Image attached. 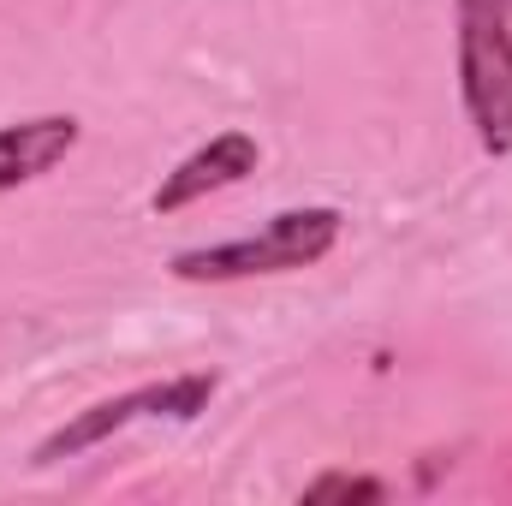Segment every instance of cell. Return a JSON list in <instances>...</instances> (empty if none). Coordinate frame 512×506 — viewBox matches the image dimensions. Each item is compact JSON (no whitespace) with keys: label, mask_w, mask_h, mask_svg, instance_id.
I'll return each instance as SVG.
<instances>
[{"label":"cell","mask_w":512,"mask_h":506,"mask_svg":"<svg viewBox=\"0 0 512 506\" xmlns=\"http://www.w3.org/2000/svg\"><path fill=\"white\" fill-rule=\"evenodd\" d=\"M340 233H346V215L334 203H304V209L268 215L245 239L179 251L167 262V274L185 286H233V280H262V274H298V268H316L334 251Z\"/></svg>","instance_id":"1"},{"label":"cell","mask_w":512,"mask_h":506,"mask_svg":"<svg viewBox=\"0 0 512 506\" xmlns=\"http://www.w3.org/2000/svg\"><path fill=\"white\" fill-rule=\"evenodd\" d=\"M221 393V376L215 370H179V376L143 381V387H126V393H108V399H90L84 411H72L66 423H54L30 465H60V459H84L96 447H108L114 435H126L137 423H197Z\"/></svg>","instance_id":"2"},{"label":"cell","mask_w":512,"mask_h":506,"mask_svg":"<svg viewBox=\"0 0 512 506\" xmlns=\"http://www.w3.org/2000/svg\"><path fill=\"white\" fill-rule=\"evenodd\" d=\"M459 108L483 155H512V0H459Z\"/></svg>","instance_id":"3"},{"label":"cell","mask_w":512,"mask_h":506,"mask_svg":"<svg viewBox=\"0 0 512 506\" xmlns=\"http://www.w3.org/2000/svg\"><path fill=\"white\" fill-rule=\"evenodd\" d=\"M256 167H262V143H256L251 131H215V137L197 143L185 161H173V173L155 185L149 209H155V215H179V209H191V203H203V197H215V191L245 185Z\"/></svg>","instance_id":"4"},{"label":"cell","mask_w":512,"mask_h":506,"mask_svg":"<svg viewBox=\"0 0 512 506\" xmlns=\"http://www.w3.org/2000/svg\"><path fill=\"white\" fill-rule=\"evenodd\" d=\"M78 143H84L78 114H24V120L0 126V197L48 179Z\"/></svg>","instance_id":"5"},{"label":"cell","mask_w":512,"mask_h":506,"mask_svg":"<svg viewBox=\"0 0 512 506\" xmlns=\"http://www.w3.org/2000/svg\"><path fill=\"white\" fill-rule=\"evenodd\" d=\"M304 501H364V506H376L387 501V483L382 477H370V471H322V477H310L304 483Z\"/></svg>","instance_id":"6"}]
</instances>
